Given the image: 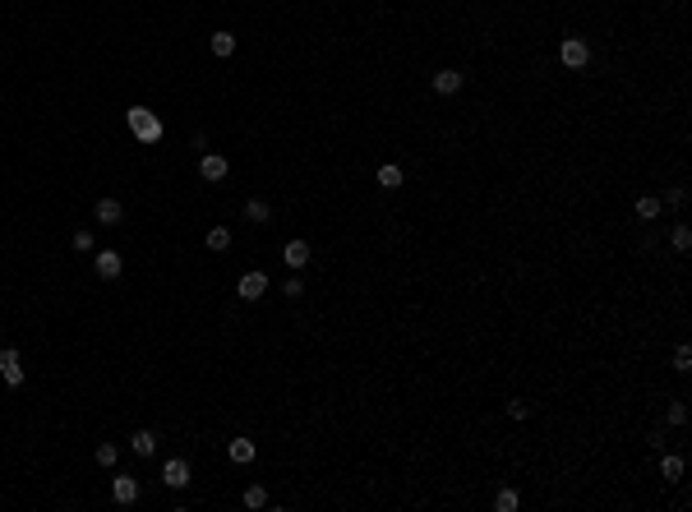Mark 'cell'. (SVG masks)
Returning a JSON list of instances; mask_svg holds the SVG:
<instances>
[{"instance_id":"obj_1","label":"cell","mask_w":692,"mask_h":512,"mask_svg":"<svg viewBox=\"0 0 692 512\" xmlns=\"http://www.w3.org/2000/svg\"><path fill=\"white\" fill-rule=\"evenodd\" d=\"M125 120H129V134H134L139 144H148V148L162 144V120H157L148 107H129V111H125Z\"/></svg>"},{"instance_id":"obj_2","label":"cell","mask_w":692,"mask_h":512,"mask_svg":"<svg viewBox=\"0 0 692 512\" xmlns=\"http://www.w3.org/2000/svg\"><path fill=\"white\" fill-rule=\"evenodd\" d=\"M558 60H563V69H586V65H591V47H586V37H563V42H558Z\"/></svg>"},{"instance_id":"obj_3","label":"cell","mask_w":692,"mask_h":512,"mask_svg":"<svg viewBox=\"0 0 692 512\" xmlns=\"http://www.w3.org/2000/svg\"><path fill=\"white\" fill-rule=\"evenodd\" d=\"M0 378H5L10 388L23 383V360H19V351H14V347H0Z\"/></svg>"},{"instance_id":"obj_4","label":"cell","mask_w":692,"mask_h":512,"mask_svg":"<svg viewBox=\"0 0 692 512\" xmlns=\"http://www.w3.org/2000/svg\"><path fill=\"white\" fill-rule=\"evenodd\" d=\"M120 268H125V259H120L116 250H102L98 259H93V272H98L102 281H116V277H120Z\"/></svg>"},{"instance_id":"obj_5","label":"cell","mask_w":692,"mask_h":512,"mask_svg":"<svg viewBox=\"0 0 692 512\" xmlns=\"http://www.w3.org/2000/svg\"><path fill=\"white\" fill-rule=\"evenodd\" d=\"M162 484H171V489H185L189 484V462L185 457H171V462L162 466Z\"/></svg>"},{"instance_id":"obj_6","label":"cell","mask_w":692,"mask_h":512,"mask_svg":"<svg viewBox=\"0 0 692 512\" xmlns=\"http://www.w3.org/2000/svg\"><path fill=\"white\" fill-rule=\"evenodd\" d=\"M226 171H231V162H226L222 153H204V157H199V175H204V180H226Z\"/></svg>"},{"instance_id":"obj_7","label":"cell","mask_w":692,"mask_h":512,"mask_svg":"<svg viewBox=\"0 0 692 512\" xmlns=\"http://www.w3.org/2000/svg\"><path fill=\"white\" fill-rule=\"evenodd\" d=\"M264 291H268V277H264V272H245V277L235 281V296H240V300H259Z\"/></svg>"},{"instance_id":"obj_8","label":"cell","mask_w":692,"mask_h":512,"mask_svg":"<svg viewBox=\"0 0 692 512\" xmlns=\"http://www.w3.org/2000/svg\"><path fill=\"white\" fill-rule=\"evenodd\" d=\"M429 88L439 97H452V93H462V69H439V74L429 78Z\"/></svg>"},{"instance_id":"obj_9","label":"cell","mask_w":692,"mask_h":512,"mask_svg":"<svg viewBox=\"0 0 692 512\" xmlns=\"http://www.w3.org/2000/svg\"><path fill=\"white\" fill-rule=\"evenodd\" d=\"M111 499H116L120 508H129V503L139 499V480L134 475H116V480H111Z\"/></svg>"},{"instance_id":"obj_10","label":"cell","mask_w":692,"mask_h":512,"mask_svg":"<svg viewBox=\"0 0 692 512\" xmlns=\"http://www.w3.org/2000/svg\"><path fill=\"white\" fill-rule=\"evenodd\" d=\"M226 457H231L235 466H250L254 457H259V443H254V438H231V443H226Z\"/></svg>"},{"instance_id":"obj_11","label":"cell","mask_w":692,"mask_h":512,"mask_svg":"<svg viewBox=\"0 0 692 512\" xmlns=\"http://www.w3.org/2000/svg\"><path fill=\"white\" fill-rule=\"evenodd\" d=\"M282 263L300 272L305 263H310V240H286V245H282Z\"/></svg>"},{"instance_id":"obj_12","label":"cell","mask_w":692,"mask_h":512,"mask_svg":"<svg viewBox=\"0 0 692 512\" xmlns=\"http://www.w3.org/2000/svg\"><path fill=\"white\" fill-rule=\"evenodd\" d=\"M93 217H98L102 226H120V217H125V208H120V199H98V208H93Z\"/></svg>"},{"instance_id":"obj_13","label":"cell","mask_w":692,"mask_h":512,"mask_svg":"<svg viewBox=\"0 0 692 512\" xmlns=\"http://www.w3.org/2000/svg\"><path fill=\"white\" fill-rule=\"evenodd\" d=\"M374 180H379V190H401V185H406V171H401L397 162H383Z\"/></svg>"},{"instance_id":"obj_14","label":"cell","mask_w":692,"mask_h":512,"mask_svg":"<svg viewBox=\"0 0 692 512\" xmlns=\"http://www.w3.org/2000/svg\"><path fill=\"white\" fill-rule=\"evenodd\" d=\"M633 213H637V217H642V222H655V217H660V213H664V203H660V199H655V194H642V199H637V203H633Z\"/></svg>"},{"instance_id":"obj_15","label":"cell","mask_w":692,"mask_h":512,"mask_svg":"<svg viewBox=\"0 0 692 512\" xmlns=\"http://www.w3.org/2000/svg\"><path fill=\"white\" fill-rule=\"evenodd\" d=\"M129 448H134V457H153L157 453V434H153V429H134Z\"/></svg>"},{"instance_id":"obj_16","label":"cell","mask_w":692,"mask_h":512,"mask_svg":"<svg viewBox=\"0 0 692 512\" xmlns=\"http://www.w3.org/2000/svg\"><path fill=\"white\" fill-rule=\"evenodd\" d=\"M208 51H213L217 60H226L235 51V33H213V37H208Z\"/></svg>"},{"instance_id":"obj_17","label":"cell","mask_w":692,"mask_h":512,"mask_svg":"<svg viewBox=\"0 0 692 512\" xmlns=\"http://www.w3.org/2000/svg\"><path fill=\"white\" fill-rule=\"evenodd\" d=\"M517 503H522V494H517V489H512V484H503V489H498V494H494V512H512V508H517Z\"/></svg>"},{"instance_id":"obj_18","label":"cell","mask_w":692,"mask_h":512,"mask_svg":"<svg viewBox=\"0 0 692 512\" xmlns=\"http://www.w3.org/2000/svg\"><path fill=\"white\" fill-rule=\"evenodd\" d=\"M208 250L226 254V250H231V231H226V226H213V231H208Z\"/></svg>"},{"instance_id":"obj_19","label":"cell","mask_w":692,"mask_h":512,"mask_svg":"<svg viewBox=\"0 0 692 512\" xmlns=\"http://www.w3.org/2000/svg\"><path fill=\"white\" fill-rule=\"evenodd\" d=\"M669 245H674V254H688V250H692V231L679 222V226L669 231Z\"/></svg>"},{"instance_id":"obj_20","label":"cell","mask_w":692,"mask_h":512,"mask_svg":"<svg viewBox=\"0 0 692 512\" xmlns=\"http://www.w3.org/2000/svg\"><path fill=\"white\" fill-rule=\"evenodd\" d=\"M245 217H250V222H268V217H273V208H268L264 199H250V203H245Z\"/></svg>"},{"instance_id":"obj_21","label":"cell","mask_w":692,"mask_h":512,"mask_svg":"<svg viewBox=\"0 0 692 512\" xmlns=\"http://www.w3.org/2000/svg\"><path fill=\"white\" fill-rule=\"evenodd\" d=\"M660 475L664 480H683V457H660Z\"/></svg>"},{"instance_id":"obj_22","label":"cell","mask_w":692,"mask_h":512,"mask_svg":"<svg viewBox=\"0 0 692 512\" xmlns=\"http://www.w3.org/2000/svg\"><path fill=\"white\" fill-rule=\"evenodd\" d=\"M93 457H98V466H116L120 462V448L116 443H98V453H93Z\"/></svg>"},{"instance_id":"obj_23","label":"cell","mask_w":692,"mask_h":512,"mask_svg":"<svg viewBox=\"0 0 692 512\" xmlns=\"http://www.w3.org/2000/svg\"><path fill=\"white\" fill-rule=\"evenodd\" d=\"M240 503H245V508H264V503H268V489H264V484H250Z\"/></svg>"},{"instance_id":"obj_24","label":"cell","mask_w":692,"mask_h":512,"mask_svg":"<svg viewBox=\"0 0 692 512\" xmlns=\"http://www.w3.org/2000/svg\"><path fill=\"white\" fill-rule=\"evenodd\" d=\"M674 369H679V374H688V369H692V351L688 347H674Z\"/></svg>"},{"instance_id":"obj_25","label":"cell","mask_w":692,"mask_h":512,"mask_svg":"<svg viewBox=\"0 0 692 512\" xmlns=\"http://www.w3.org/2000/svg\"><path fill=\"white\" fill-rule=\"evenodd\" d=\"M669 425H688V406L683 402H669Z\"/></svg>"},{"instance_id":"obj_26","label":"cell","mask_w":692,"mask_h":512,"mask_svg":"<svg viewBox=\"0 0 692 512\" xmlns=\"http://www.w3.org/2000/svg\"><path fill=\"white\" fill-rule=\"evenodd\" d=\"M508 416H512V420H527L531 406H527V402H508Z\"/></svg>"},{"instance_id":"obj_27","label":"cell","mask_w":692,"mask_h":512,"mask_svg":"<svg viewBox=\"0 0 692 512\" xmlns=\"http://www.w3.org/2000/svg\"><path fill=\"white\" fill-rule=\"evenodd\" d=\"M74 250H78V254L93 250V231H74Z\"/></svg>"},{"instance_id":"obj_28","label":"cell","mask_w":692,"mask_h":512,"mask_svg":"<svg viewBox=\"0 0 692 512\" xmlns=\"http://www.w3.org/2000/svg\"><path fill=\"white\" fill-rule=\"evenodd\" d=\"M282 296H291V300H295V296H305V286H300V277H291V281H286V286H282Z\"/></svg>"}]
</instances>
